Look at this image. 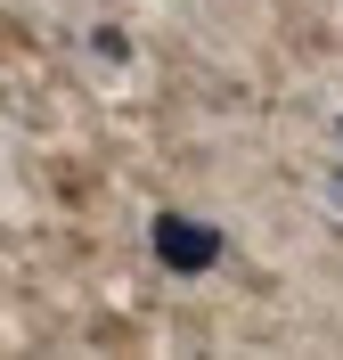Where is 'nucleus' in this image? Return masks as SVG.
Returning a JSON list of instances; mask_svg holds the SVG:
<instances>
[{"mask_svg": "<svg viewBox=\"0 0 343 360\" xmlns=\"http://www.w3.org/2000/svg\"><path fill=\"white\" fill-rule=\"evenodd\" d=\"M156 262H163V270H180V278H196V270L221 262V229L188 221V213H163V221H156Z\"/></svg>", "mask_w": 343, "mask_h": 360, "instance_id": "f257e3e1", "label": "nucleus"}, {"mask_svg": "<svg viewBox=\"0 0 343 360\" xmlns=\"http://www.w3.org/2000/svg\"><path fill=\"white\" fill-rule=\"evenodd\" d=\"M335 205H343V172H335Z\"/></svg>", "mask_w": 343, "mask_h": 360, "instance_id": "f03ea898", "label": "nucleus"}]
</instances>
